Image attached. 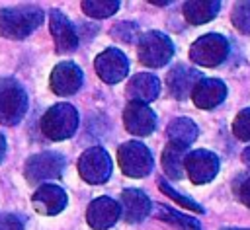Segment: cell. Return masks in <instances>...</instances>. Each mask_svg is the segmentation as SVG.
<instances>
[{"instance_id":"6da1fadb","label":"cell","mask_w":250,"mask_h":230,"mask_svg":"<svg viewBox=\"0 0 250 230\" xmlns=\"http://www.w3.org/2000/svg\"><path fill=\"white\" fill-rule=\"evenodd\" d=\"M43 21V12L35 4L0 10V33L10 39H23Z\"/></svg>"},{"instance_id":"7a4b0ae2","label":"cell","mask_w":250,"mask_h":230,"mask_svg":"<svg viewBox=\"0 0 250 230\" xmlns=\"http://www.w3.org/2000/svg\"><path fill=\"white\" fill-rule=\"evenodd\" d=\"M78 127V113L70 103H57L41 119V131L51 140H64L74 134Z\"/></svg>"},{"instance_id":"3957f363","label":"cell","mask_w":250,"mask_h":230,"mask_svg":"<svg viewBox=\"0 0 250 230\" xmlns=\"http://www.w3.org/2000/svg\"><path fill=\"white\" fill-rule=\"evenodd\" d=\"M174 53V45L168 35L160 31H148L139 37V58L145 66L158 68L164 66Z\"/></svg>"},{"instance_id":"277c9868","label":"cell","mask_w":250,"mask_h":230,"mask_svg":"<svg viewBox=\"0 0 250 230\" xmlns=\"http://www.w3.org/2000/svg\"><path fill=\"white\" fill-rule=\"evenodd\" d=\"M117 162L121 170L131 177H145L152 170V156L143 142L129 140L119 146Z\"/></svg>"},{"instance_id":"5b68a950","label":"cell","mask_w":250,"mask_h":230,"mask_svg":"<svg viewBox=\"0 0 250 230\" xmlns=\"http://www.w3.org/2000/svg\"><path fill=\"white\" fill-rule=\"evenodd\" d=\"M227 55H229V43L219 33H207V35L199 37L189 49L191 60L199 66L221 64L227 58Z\"/></svg>"},{"instance_id":"8992f818","label":"cell","mask_w":250,"mask_h":230,"mask_svg":"<svg viewBox=\"0 0 250 230\" xmlns=\"http://www.w3.org/2000/svg\"><path fill=\"white\" fill-rule=\"evenodd\" d=\"M111 158L102 146L88 148L78 160V172L88 183H104L111 175Z\"/></svg>"},{"instance_id":"52a82bcc","label":"cell","mask_w":250,"mask_h":230,"mask_svg":"<svg viewBox=\"0 0 250 230\" xmlns=\"http://www.w3.org/2000/svg\"><path fill=\"white\" fill-rule=\"evenodd\" d=\"M62 170H64V158L59 152H41V154H35V156H31L27 160V164L23 168L25 177L29 181H33V183L61 177Z\"/></svg>"},{"instance_id":"ba28073f","label":"cell","mask_w":250,"mask_h":230,"mask_svg":"<svg viewBox=\"0 0 250 230\" xmlns=\"http://www.w3.org/2000/svg\"><path fill=\"white\" fill-rule=\"evenodd\" d=\"M27 111V97L23 90L16 84H8L0 90V123L16 125L23 119Z\"/></svg>"},{"instance_id":"9c48e42d","label":"cell","mask_w":250,"mask_h":230,"mask_svg":"<svg viewBox=\"0 0 250 230\" xmlns=\"http://www.w3.org/2000/svg\"><path fill=\"white\" fill-rule=\"evenodd\" d=\"M96 72L107 84H117L127 76L129 60L119 49H105L96 57Z\"/></svg>"},{"instance_id":"30bf717a","label":"cell","mask_w":250,"mask_h":230,"mask_svg":"<svg viewBox=\"0 0 250 230\" xmlns=\"http://www.w3.org/2000/svg\"><path fill=\"white\" fill-rule=\"evenodd\" d=\"M186 172L193 183H207L219 172V158L209 150H195L186 156Z\"/></svg>"},{"instance_id":"8fae6325","label":"cell","mask_w":250,"mask_h":230,"mask_svg":"<svg viewBox=\"0 0 250 230\" xmlns=\"http://www.w3.org/2000/svg\"><path fill=\"white\" fill-rule=\"evenodd\" d=\"M121 216V207L109 197H98L90 203L86 211V220L94 230H105L117 222Z\"/></svg>"},{"instance_id":"7c38bea8","label":"cell","mask_w":250,"mask_h":230,"mask_svg":"<svg viewBox=\"0 0 250 230\" xmlns=\"http://www.w3.org/2000/svg\"><path fill=\"white\" fill-rule=\"evenodd\" d=\"M123 121H125L127 131L137 136H146L156 127V117L152 109L146 103H139V101H129L123 113Z\"/></svg>"},{"instance_id":"4fadbf2b","label":"cell","mask_w":250,"mask_h":230,"mask_svg":"<svg viewBox=\"0 0 250 230\" xmlns=\"http://www.w3.org/2000/svg\"><path fill=\"white\" fill-rule=\"evenodd\" d=\"M82 84V70L66 60L55 66V70L51 72V88L57 96H70L74 94Z\"/></svg>"},{"instance_id":"5bb4252c","label":"cell","mask_w":250,"mask_h":230,"mask_svg":"<svg viewBox=\"0 0 250 230\" xmlns=\"http://www.w3.org/2000/svg\"><path fill=\"white\" fill-rule=\"evenodd\" d=\"M49 25H51V33H53V39H55V47L59 53H72L76 47H78V37L68 21V18L59 12V10H53L49 14Z\"/></svg>"},{"instance_id":"9a60e30c","label":"cell","mask_w":250,"mask_h":230,"mask_svg":"<svg viewBox=\"0 0 250 230\" xmlns=\"http://www.w3.org/2000/svg\"><path fill=\"white\" fill-rule=\"evenodd\" d=\"M225 96H227V86L217 78H201L191 92L193 103L201 109L217 107L225 99Z\"/></svg>"},{"instance_id":"2e32d148","label":"cell","mask_w":250,"mask_h":230,"mask_svg":"<svg viewBox=\"0 0 250 230\" xmlns=\"http://www.w3.org/2000/svg\"><path fill=\"white\" fill-rule=\"evenodd\" d=\"M201 80V74L195 70V68H189V66H184V64H178L174 66L170 72H168V78H166V86L170 90V94L178 99H184L188 94L193 92L195 84Z\"/></svg>"},{"instance_id":"e0dca14e","label":"cell","mask_w":250,"mask_h":230,"mask_svg":"<svg viewBox=\"0 0 250 230\" xmlns=\"http://www.w3.org/2000/svg\"><path fill=\"white\" fill-rule=\"evenodd\" d=\"M35 211L41 214H57L66 207V193L53 183H43L33 195Z\"/></svg>"},{"instance_id":"ac0fdd59","label":"cell","mask_w":250,"mask_h":230,"mask_svg":"<svg viewBox=\"0 0 250 230\" xmlns=\"http://www.w3.org/2000/svg\"><path fill=\"white\" fill-rule=\"evenodd\" d=\"M160 94V82L154 74H135L129 84H127V96L131 97V101H139V103H146L156 99V96Z\"/></svg>"},{"instance_id":"d6986e66","label":"cell","mask_w":250,"mask_h":230,"mask_svg":"<svg viewBox=\"0 0 250 230\" xmlns=\"http://www.w3.org/2000/svg\"><path fill=\"white\" fill-rule=\"evenodd\" d=\"M121 212L127 222H139L150 212V201L148 197L139 189H125L121 193Z\"/></svg>"},{"instance_id":"ffe728a7","label":"cell","mask_w":250,"mask_h":230,"mask_svg":"<svg viewBox=\"0 0 250 230\" xmlns=\"http://www.w3.org/2000/svg\"><path fill=\"white\" fill-rule=\"evenodd\" d=\"M186 150L188 146L176 144V142H168L164 152H162V170L168 177L172 179H180L184 175V168H186Z\"/></svg>"},{"instance_id":"44dd1931","label":"cell","mask_w":250,"mask_h":230,"mask_svg":"<svg viewBox=\"0 0 250 230\" xmlns=\"http://www.w3.org/2000/svg\"><path fill=\"white\" fill-rule=\"evenodd\" d=\"M219 8H221V2H209V0H205V2H186L184 4V16L189 23L197 25V23H205L211 18H215Z\"/></svg>"},{"instance_id":"7402d4cb","label":"cell","mask_w":250,"mask_h":230,"mask_svg":"<svg viewBox=\"0 0 250 230\" xmlns=\"http://www.w3.org/2000/svg\"><path fill=\"white\" fill-rule=\"evenodd\" d=\"M197 136V127L193 121L186 119V117H180V119H174L170 125H168V138L170 142H176V144H182V146H189Z\"/></svg>"},{"instance_id":"603a6c76","label":"cell","mask_w":250,"mask_h":230,"mask_svg":"<svg viewBox=\"0 0 250 230\" xmlns=\"http://www.w3.org/2000/svg\"><path fill=\"white\" fill-rule=\"evenodd\" d=\"M154 207H156L154 214L160 220H166V222H170V224H174V226H178L182 230H201V226H199V222L195 218H191V216H188L184 212H178V211H174L170 207H164V205H154Z\"/></svg>"},{"instance_id":"cb8c5ba5","label":"cell","mask_w":250,"mask_h":230,"mask_svg":"<svg viewBox=\"0 0 250 230\" xmlns=\"http://www.w3.org/2000/svg\"><path fill=\"white\" fill-rule=\"evenodd\" d=\"M119 8V2L115 0H90V2H82V10L84 14H88L90 18H107L111 14H115Z\"/></svg>"},{"instance_id":"d4e9b609","label":"cell","mask_w":250,"mask_h":230,"mask_svg":"<svg viewBox=\"0 0 250 230\" xmlns=\"http://www.w3.org/2000/svg\"><path fill=\"white\" fill-rule=\"evenodd\" d=\"M158 187L170 197V199H174L182 209H189V211H199V212H203V209H201V205L199 203H195V201H191L189 197H186V195H182V193H178L176 189H172L170 187V183L168 181H164V179H158Z\"/></svg>"},{"instance_id":"484cf974","label":"cell","mask_w":250,"mask_h":230,"mask_svg":"<svg viewBox=\"0 0 250 230\" xmlns=\"http://www.w3.org/2000/svg\"><path fill=\"white\" fill-rule=\"evenodd\" d=\"M232 21L236 29L250 33V2H238L232 10Z\"/></svg>"},{"instance_id":"4316f807","label":"cell","mask_w":250,"mask_h":230,"mask_svg":"<svg viewBox=\"0 0 250 230\" xmlns=\"http://www.w3.org/2000/svg\"><path fill=\"white\" fill-rule=\"evenodd\" d=\"M232 131L240 140H250V107L242 109L236 115V119L232 123Z\"/></svg>"},{"instance_id":"83f0119b","label":"cell","mask_w":250,"mask_h":230,"mask_svg":"<svg viewBox=\"0 0 250 230\" xmlns=\"http://www.w3.org/2000/svg\"><path fill=\"white\" fill-rule=\"evenodd\" d=\"M111 33L115 35V39L119 37V39L125 41V43H133V41L137 39V35H139V27H137L133 21H123V23L115 25V27L111 29Z\"/></svg>"},{"instance_id":"f1b7e54d","label":"cell","mask_w":250,"mask_h":230,"mask_svg":"<svg viewBox=\"0 0 250 230\" xmlns=\"http://www.w3.org/2000/svg\"><path fill=\"white\" fill-rule=\"evenodd\" d=\"M0 230H23V222L16 214H0Z\"/></svg>"},{"instance_id":"f546056e","label":"cell","mask_w":250,"mask_h":230,"mask_svg":"<svg viewBox=\"0 0 250 230\" xmlns=\"http://www.w3.org/2000/svg\"><path fill=\"white\" fill-rule=\"evenodd\" d=\"M238 193H240V201H242L246 207H250V177H246V179L242 181Z\"/></svg>"},{"instance_id":"4dcf8cb0","label":"cell","mask_w":250,"mask_h":230,"mask_svg":"<svg viewBox=\"0 0 250 230\" xmlns=\"http://www.w3.org/2000/svg\"><path fill=\"white\" fill-rule=\"evenodd\" d=\"M4 154H6V140H4V136L0 134V162H2Z\"/></svg>"},{"instance_id":"1f68e13d","label":"cell","mask_w":250,"mask_h":230,"mask_svg":"<svg viewBox=\"0 0 250 230\" xmlns=\"http://www.w3.org/2000/svg\"><path fill=\"white\" fill-rule=\"evenodd\" d=\"M242 160L246 162V166H250V146H246V150L242 152Z\"/></svg>"},{"instance_id":"d6a6232c","label":"cell","mask_w":250,"mask_h":230,"mask_svg":"<svg viewBox=\"0 0 250 230\" xmlns=\"http://www.w3.org/2000/svg\"><path fill=\"white\" fill-rule=\"evenodd\" d=\"M225 230H236V228H225ZM246 230H250V228H246Z\"/></svg>"}]
</instances>
